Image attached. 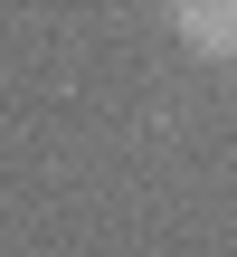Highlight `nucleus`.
<instances>
[{
  "label": "nucleus",
  "instance_id": "nucleus-1",
  "mask_svg": "<svg viewBox=\"0 0 237 257\" xmlns=\"http://www.w3.org/2000/svg\"><path fill=\"white\" fill-rule=\"evenodd\" d=\"M171 29H180L200 57H237V0H180Z\"/></svg>",
  "mask_w": 237,
  "mask_h": 257
}]
</instances>
